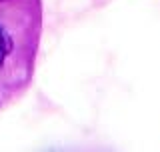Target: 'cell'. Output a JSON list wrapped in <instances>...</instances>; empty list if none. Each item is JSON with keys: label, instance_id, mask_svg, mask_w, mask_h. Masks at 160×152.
I'll return each mask as SVG.
<instances>
[{"label": "cell", "instance_id": "obj_1", "mask_svg": "<svg viewBox=\"0 0 160 152\" xmlns=\"http://www.w3.org/2000/svg\"><path fill=\"white\" fill-rule=\"evenodd\" d=\"M4 56H6V40H4L2 32H0V64L4 62Z\"/></svg>", "mask_w": 160, "mask_h": 152}]
</instances>
